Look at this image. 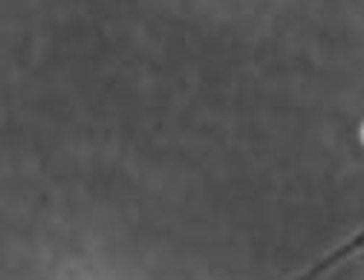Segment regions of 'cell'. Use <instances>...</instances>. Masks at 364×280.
Returning a JSON list of instances; mask_svg holds the SVG:
<instances>
[{
    "instance_id": "cell-1",
    "label": "cell",
    "mask_w": 364,
    "mask_h": 280,
    "mask_svg": "<svg viewBox=\"0 0 364 280\" xmlns=\"http://www.w3.org/2000/svg\"><path fill=\"white\" fill-rule=\"evenodd\" d=\"M358 249H364V231H361V235H358L355 240H350V243H347L344 249H338V252H336L333 257H327V260H321L318 266H312V269H309V271H306V274H304L301 280H315V277L321 274L324 269H330V266H333L336 260H344V257H350V254H353V252H358Z\"/></svg>"
}]
</instances>
